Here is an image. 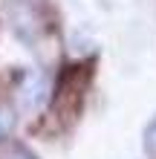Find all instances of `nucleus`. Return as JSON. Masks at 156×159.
I'll use <instances>...</instances> for the list:
<instances>
[{"label":"nucleus","instance_id":"7ed1b4c3","mask_svg":"<svg viewBox=\"0 0 156 159\" xmlns=\"http://www.w3.org/2000/svg\"><path fill=\"white\" fill-rule=\"evenodd\" d=\"M12 159H32V156H29V153H15Z\"/></svg>","mask_w":156,"mask_h":159},{"label":"nucleus","instance_id":"f03ea898","mask_svg":"<svg viewBox=\"0 0 156 159\" xmlns=\"http://www.w3.org/2000/svg\"><path fill=\"white\" fill-rule=\"evenodd\" d=\"M12 125H15V116L9 113L6 107H0V139H3L9 130H12Z\"/></svg>","mask_w":156,"mask_h":159},{"label":"nucleus","instance_id":"f257e3e1","mask_svg":"<svg viewBox=\"0 0 156 159\" xmlns=\"http://www.w3.org/2000/svg\"><path fill=\"white\" fill-rule=\"evenodd\" d=\"M47 98V84H43V75L38 72H29L20 81V90H17V101H20L23 110H38Z\"/></svg>","mask_w":156,"mask_h":159}]
</instances>
